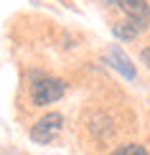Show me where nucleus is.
<instances>
[{
  "mask_svg": "<svg viewBox=\"0 0 150 155\" xmlns=\"http://www.w3.org/2000/svg\"><path fill=\"white\" fill-rule=\"evenodd\" d=\"M61 130H64V117L58 112H48L31 127V140H36L41 145H48V143H54L58 137Z\"/></svg>",
  "mask_w": 150,
  "mask_h": 155,
  "instance_id": "obj_1",
  "label": "nucleus"
},
{
  "mask_svg": "<svg viewBox=\"0 0 150 155\" xmlns=\"http://www.w3.org/2000/svg\"><path fill=\"white\" fill-rule=\"evenodd\" d=\"M64 92H66V84L61 79H41L33 87V102L38 107L43 104H54L56 99H61Z\"/></svg>",
  "mask_w": 150,
  "mask_h": 155,
  "instance_id": "obj_2",
  "label": "nucleus"
},
{
  "mask_svg": "<svg viewBox=\"0 0 150 155\" xmlns=\"http://www.w3.org/2000/svg\"><path fill=\"white\" fill-rule=\"evenodd\" d=\"M107 5H117L127 18L138 21L140 25H150V5L148 0H107Z\"/></svg>",
  "mask_w": 150,
  "mask_h": 155,
  "instance_id": "obj_3",
  "label": "nucleus"
},
{
  "mask_svg": "<svg viewBox=\"0 0 150 155\" xmlns=\"http://www.w3.org/2000/svg\"><path fill=\"white\" fill-rule=\"evenodd\" d=\"M109 61H112V66H115L122 76H125V79H130V81L135 79V66H132V61L127 59V54H125L122 48L115 46L112 51H109Z\"/></svg>",
  "mask_w": 150,
  "mask_h": 155,
  "instance_id": "obj_4",
  "label": "nucleus"
},
{
  "mask_svg": "<svg viewBox=\"0 0 150 155\" xmlns=\"http://www.w3.org/2000/svg\"><path fill=\"white\" fill-rule=\"evenodd\" d=\"M112 31H115V36L122 38V41H132V38H138L142 31H145V25H140L138 21H132V18H125V21H120Z\"/></svg>",
  "mask_w": 150,
  "mask_h": 155,
  "instance_id": "obj_5",
  "label": "nucleus"
},
{
  "mask_svg": "<svg viewBox=\"0 0 150 155\" xmlns=\"http://www.w3.org/2000/svg\"><path fill=\"white\" fill-rule=\"evenodd\" d=\"M112 155H148V150H145V145H140V143H127V145L117 147Z\"/></svg>",
  "mask_w": 150,
  "mask_h": 155,
  "instance_id": "obj_6",
  "label": "nucleus"
},
{
  "mask_svg": "<svg viewBox=\"0 0 150 155\" xmlns=\"http://www.w3.org/2000/svg\"><path fill=\"white\" fill-rule=\"evenodd\" d=\"M140 56H142V61H145V64H148V69H150V46H148V48H142V54H140Z\"/></svg>",
  "mask_w": 150,
  "mask_h": 155,
  "instance_id": "obj_7",
  "label": "nucleus"
}]
</instances>
